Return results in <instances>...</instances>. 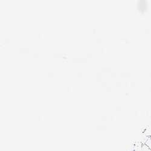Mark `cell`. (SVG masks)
I'll list each match as a JSON object with an SVG mask.
<instances>
[{
  "mask_svg": "<svg viewBox=\"0 0 151 151\" xmlns=\"http://www.w3.org/2000/svg\"><path fill=\"white\" fill-rule=\"evenodd\" d=\"M146 144L147 146L151 149V139H150H150L147 140V142H146Z\"/></svg>",
  "mask_w": 151,
  "mask_h": 151,
  "instance_id": "obj_1",
  "label": "cell"
}]
</instances>
